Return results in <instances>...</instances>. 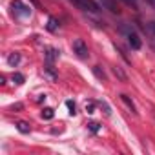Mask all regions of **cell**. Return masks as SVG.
I'll list each match as a JSON object with an SVG mask.
<instances>
[{
	"instance_id": "obj_1",
	"label": "cell",
	"mask_w": 155,
	"mask_h": 155,
	"mask_svg": "<svg viewBox=\"0 0 155 155\" xmlns=\"http://www.w3.org/2000/svg\"><path fill=\"white\" fill-rule=\"evenodd\" d=\"M11 9H13V13H15L17 17H20V18L31 17V8L26 6V4H22L20 0H13V2H11Z\"/></svg>"
},
{
	"instance_id": "obj_2",
	"label": "cell",
	"mask_w": 155,
	"mask_h": 155,
	"mask_svg": "<svg viewBox=\"0 0 155 155\" xmlns=\"http://www.w3.org/2000/svg\"><path fill=\"white\" fill-rule=\"evenodd\" d=\"M71 48H73V53H77V57H79V58H88L90 57L88 46H86V42L82 38H75L73 44H71Z\"/></svg>"
},
{
	"instance_id": "obj_3",
	"label": "cell",
	"mask_w": 155,
	"mask_h": 155,
	"mask_svg": "<svg viewBox=\"0 0 155 155\" xmlns=\"http://www.w3.org/2000/svg\"><path fill=\"white\" fill-rule=\"evenodd\" d=\"M122 31L126 33V38H128V44L131 46V49H140L142 46V40L139 38V35L131 29V28H122Z\"/></svg>"
},
{
	"instance_id": "obj_4",
	"label": "cell",
	"mask_w": 155,
	"mask_h": 155,
	"mask_svg": "<svg viewBox=\"0 0 155 155\" xmlns=\"http://www.w3.org/2000/svg\"><path fill=\"white\" fill-rule=\"evenodd\" d=\"M71 4H75L79 9L82 11H91V13H97L99 11V6L93 2V0H69Z\"/></svg>"
},
{
	"instance_id": "obj_5",
	"label": "cell",
	"mask_w": 155,
	"mask_h": 155,
	"mask_svg": "<svg viewBox=\"0 0 155 155\" xmlns=\"http://www.w3.org/2000/svg\"><path fill=\"white\" fill-rule=\"evenodd\" d=\"M101 4L106 8V9H110L111 13H120V9H119V6H117V2H115V0H101Z\"/></svg>"
},
{
	"instance_id": "obj_6",
	"label": "cell",
	"mask_w": 155,
	"mask_h": 155,
	"mask_svg": "<svg viewBox=\"0 0 155 155\" xmlns=\"http://www.w3.org/2000/svg\"><path fill=\"white\" fill-rule=\"evenodd\" d=\"M44 77H46V79H49L51 82H55V81L58 79V75H57L55 69H53V64H48V66L44 68Z\"/></svg>"
},
{
	"instance_id": "obj_7",
	"label": "cell",
	"mask_w": 155,
	"mask_h": 155,
	"mask_svg": "<svg viewBox=\"0 0 155 155\" xmlns=\"http://www.w3.org/2000/svg\"><path fill=\"white\" fill-rule=\"evenodd\" d=\"M58 55H60V51H58V49L48 48V49H46V60H48V64H53V62L58 58Z\"/></svg>"
},
{
	"instance_id": "obj_8",
	"label": "cell",
	"mask_w": 155,
	"mask_h": 155,
	"mask_svg": "<svg viewBox=\"0 0 155 155\" xmlns=\"http://www.w3.org/2000/svg\"><path fill=\"white\" fill-rule=\"evenodd\" d=\"M120 99H122V102H124V104H126V106H128V108L131 110V113H133V115H137V108H135V104H133V101H131V99H130L128 95H124V93L120 95Z\"/></svg>"
},
{
	"instance_id": "obj_9",
	"label": "cell",
	"mask_w": 155,
	"mask_h": 155,
	"mask_svg": "<svg viewBox=\"0 0 155 155\" xmlns=\"http://www.w3.org/2000/svg\"><path fill=\"white\" fill-rule=\"evenodd\" d=\"M46 28H48V31L55 33V31L58 29V20H57V18H53V17H49V18H48V26H46Z\"/></svg>"
},
{
	"instance_id": "obj_10",
	"label": "cell",
	"mask_w": 155,
	"mask_h": 155,
	"mask_svg": "<svg viewBox=\"0 0 155 155\" xmlns=\"http://www.w3.org/2000/svg\"><path fill=\"white\" fill-rule=\"evenodd\" d=\"M40 115H42V119H44V120H51V119L55 117V110H53V108H44Z\"/></svg>"
},
{
	"instance_id": "obj_11",
	"label": "cell",
	"mask_w": 155,
	"mask_h": 155,
	"mask_svg": "<svg viewBox=\"0 0 155 155\" xmlns=\"http://www.w3.org/2000/svg\"><path fill=\"white\" fill-rule=\"evenodd\" d=\"M18 62H20V55H18V53H11V55L8 57V64H9V66H17Z\"/></svg>"
},
{
	"instance_id": "obj_12",
	"label": "cell",
	"mask_w": 155,
	"mask_h": 155,
	"mask_svg": "<svg viewBox=\"0 0 155 155\" xmlns=\"http://www.w3.org/2000/svg\"><path fill=\"white\" fill-rule=\"evenodd\" d=\"M17 130H18L20 133H29V124L24 122V120H18V122H17Z\"/></svg>"
},
{
	"instance_id": "obj_13",
	"label": "cell",
	"mask_w": 155,
	"mask_h": 155,
	"mask_svg": "<svg viewBox=\"0 0 155 155\" xmlns=\"http://www.w3.org/2000/svg\"><path fill=\"white\" fill-rule=\"evenodd\" d=\"M113 73H115V75L119 77V79H120L122 82H126V81H128V77H126V73H124V71H122V69H120L119 66H115V68H113Z\"/></svg>"
},
{
	"instance_id": "obj_14",
	"label": "cell",
	"mask_w": 155,
	"mask_h": 155,
	"mask_svg": "<svg viewBox=\"0 0 155 155\" xmlns=\"http://www.w3.org/2000/svg\"><path fill=\"white\" fill-rule=\"evenodd\" d=\"M11 79H13V82H15V84H24V82H26V77H24L22 73H13Z\"/></svg>"
},
{
	"instance_id": "obj_15",
	"label": "cell",
	"mask_w": 155,
	"mask_h": 155,
	"mask_svg": "<svg viewBox=\"0 0 155 155\" xmlns=\"http://www.w3.org/2000/svg\"><path fill=\"white\" fill-rule=\"evenodd\" d=\"M93 73H95V77H97L99 81H106V75H104V71L101 69V66H95V68H93Z\"/></svg>"
},
{
	"instance_id": "obj_16",
	"label": "cell",
	"mask_w": 155,
	"mask_h": 155,
	"mask_svg": "<svg viewBox=\"0 0 155 155\" xmlns=\"http://www.w3.org/2000/svg\"><path fill=\"white\" fill-rule=\"evenodd\" d=\"M88 128H90V131H93V133H99V131H101V124H99V122H90Z\"/></svg>"
},
{
	"instance_id": "obj_17",
	"label": "cell",
	"mask_w": 155,
	"mask_h": 155,
	"mask_svg": "<svg viewBox=\"0 0 155 155\" xmlns=\"http://www.w3.org/2000/svg\"><path fill=\"white\" fill-rule=\"evenodd\" d=\"M99 106H101V108H102V110H104V113H106V115H108V117H110V115H111V108H110V106H108V104H106V102H104V101H101V102H99Z\"/></svg>"
},
{
	"instance_id": "obj_18",
	"label": "cell",
	"mask_w": 155,
	"mask_h": 155,
	"mask_svg": "<svg viewBox=\"0 0 155 155\" xmlns=\"http://www.w3.org/2000/svg\"><path fill=\"white\" fill-rule=\"evenodd\" d=\"M66 106L69 108V115H75V102H71V101H68V102H66Z\"/></svg>"
},
{
	"instance_id": "obj_19",
	"label": "cell",
	"mask_w": 155,
	"mask_h": 155,
	"mask_svg": "<svg viewBox=\"0 0 155 155\" xmlns=\"http://www.w3.org/2000/svg\"><path fill=\"white\" fill-rule=\"evenodd\" d=\"M93 108H95V102H93V101L86 102V111H88V113H93Z\"/></svg>"
},
{
	"instance_id": "obj_20",
	"label": "cell",
	"mask_w": 155,
	"mask_h": 155,
	"mask_svg": "<svg viewBox=\"0 0 155 155\" xmlns=\"http://www.w3.org/2000/svg\"><path fill=\"white\" fill-rule=\"evenodd\" d=\"M124 2H126L128 6H133V8H137V2H135V0H124Z\"/></svg>"
},
{
	"instance_id": "obj_21",
	"label": "cell",
	"mask_w": 155,
	"mask_h": 155,
	"mask_svg": "<svg viewBox=\"0 0 155 155\" xmlns=\"http://www.w3.org/2000/svg\"><path fill=\"white\" fill-rule=\"evenodd\" d=\"M22 108H24V104H20V102H18V104H15V106H13V110H22Z\"/></svg>"
},
{
	"instance_id": "obj_22",
	"label": "cell",
	"mask_w": 155,
	"mask_h": 155,
	"mask_svg": "<svg viewBox=\"0 0 155 155\" xmlns=\"http://www.w3.org/2000/svg\"><path fill=\"white\" fill-rule=\"evenodd\" d=\"M150 29H151V31L155 33V22H151V24H150Z\"/></svg>"
},
{
	"instance_id": "obj_23",
	"label": "cell",
	"mask_w": 155,
	"mask_h": 155,
	"mask_svg": "<svg viewBox=\"0 0 155 155\" xmlns=\"http://www.w3.org/2000/svg\"><path fill=\"white\" fill-rule=\"evenodd\" d=\"M31 4H33V6H37V8L40 6V4H38V0H31Z\"/></svg>"
},
{
	"instance_id": "obj_24",
	"label": "cell",
	"mask_w": 155,
	"mask_h": 155,
	"mask_svg": "<svg viewBox=\"0 0 155 155\" xmlns=\"http://www.w3.org/2000/svg\"><path fill=\"white\" fill-rule=\"evenodd\" d=\"M150 4H151V6H153V8H155V0H150Z\"/></svg>"
}]
</instances>
